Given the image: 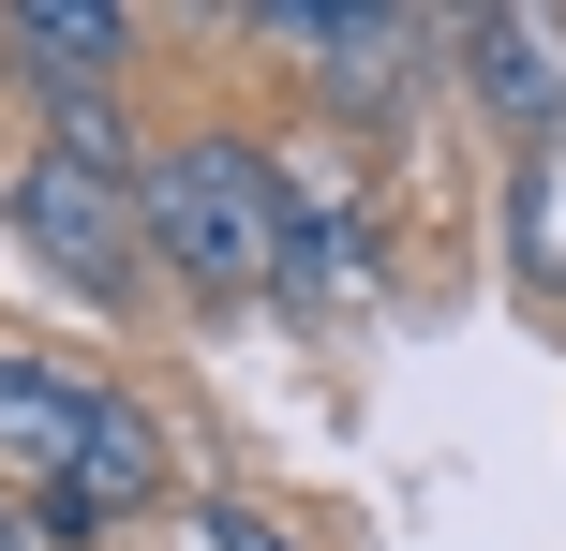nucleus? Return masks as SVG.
Returning a JSON list of instances; mask_svg holds the SVG:
<instances>
[{"instance_id":"obj_2","label":"nucleus","mask_w":566,"mask_h":551,"mask_svg":"<svg viewBox=\"0 0 566 551\" xmlns=\"http://www.w3.org/2000/svg\"><path fill=\"white\" fill-rule=\"evenodd\" d=\"M0 209H15L30 268H45L60 298H90V314H149V224H135V194H119V179H75V165H45V149H30Z\"/></svg>"},{"instance_id":"obj_1","label":"nucleus","mask_w":566,"mask_h":551,"mask_svg":"<svg viewBox=\"0 0 566 551\" xmlns=\"http://www.w3.org/2000/svg\"><path fill=\"white\" fill-rule=\"evenodd\" d=\"M283 194H298V165L254 135H179V149H149V179H135V224H149V268H165L179 298H269V268H283Z\"/></svg>"},{"instance_id":"obj_8","label":"nucleus","mask_w":566,"mask_h":551,"mask_svg":"<svg viewBox=\"0 0 566 551\" xmlns=\"http://www.w3.org/2000/svg\"><path fill=\"white\" fill-rule=\"evenodd\" d=\"M209 551H283V537L254 522V507H209Z\"/></svg>"},{"instance_id":"obj_5","label":"nucleus","mask_w":566,"mask_h":551,"mask_svg":"<svg viewBox=\"0 0 566 551\" xmlns=\"http://www.w3.org/2000/svg\"><path fill=\"white\" fill-rule=\"evenodd\" d=\"M0 45H15V75L45 89V105H105L119 60H135V15H105V0H15Z\"/></svg>"},{"instance_id":"obj_7","label":"nucleus","mask_w":566,"mask_h":551,"mask_svg":"<svg viewBox=\"0 0 566 551\" xmlns=\"http://www.w3.org/2000/svg\"><path fill=\"white\" fill-rule=\"evenodd\" d=\"M0 551H75V537H60V522H45V507H30V492H15V507H0Z\"/></svg>"},{"instance_id":"obj_4","label":"nucleus","mask_w":566,"mask_h":551,"mask_svg":"<svg viewBox=\"0 0 566 551\" xmlns=\"http://www.w3.org/2000/svg\"><path fill=\"white\" fill-rule=\"evenodd\" d=\"M149 492H165V433H149V403H119V388H105V403H90L75 477H60V492H30V507H45L75 551H105V522H119V507H149Z\"/></svg>"},{"instance_id":"obj_6","label":"nucleus","mask_w":566,"mask_h":551,"mask_svg":"<svg viewBox=\"0 0 566 551\" xmlns=\"http://www.w3.org/2000/svg\"><path fill=\"white\" fill-rule=\"evenodd\" d=\"M90 403H105L90 373H60V358L0 343V463H15L30 492H60V477H75V447H90Z\"/></svg>"},{"instance_id":"obj_3","label":"nucleus","mask_w":566,"mask_h":551,"mask_svg":"<svg viewBox=\"0 0 566 551\" xmlns=\"http://www.w3.org/2000/svg\"><path fill=\"white\" fill-rule=\"evenodd\" d=\"M448 45H462V89H478L522 149L566 135V15H448Z\"/></svg>"}]
</instances>
